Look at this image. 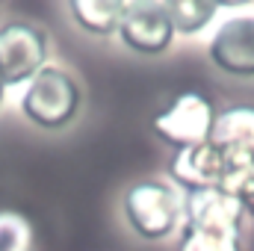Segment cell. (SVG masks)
I'll use <instances>...</instances> for the list:
<instances>
[{"label": "cell", "mask_w": 254, "mask_h": 251, "mask_svg": "<svg viewBox=\"0 0 254 251\" xmlns=\"http://www.w3.org/2000/svg\"><path fill=\"white\" fill-rule=\"evenodd\" d=\"M122 210L130 231L145 243L169 240L181 225V195L169 181H136L122 198Z\"/></svg>", "instance_id": "6da1fadb"}, {"label": "cell", "mask_w": 254, "mask_h": 251, "mask_svg": "<svg viewBox=\"0 0 254 251\" xmlns=\"http://www.w3.org/2000/svg\"><path fill=\"white\" fill-rule=\"evenodd\" d=\"M216 116H219V110L204 92L187 89V92H178L163 110L154 113L151 130L172 151H184V148L210 142Z\"/></svg>", "instance_id": "7a4b0ae2"}, {"label": "cell", "mask_w": 254, "mask_h": 251, "mask_svg": "<svg viewBox=\"0 0 254 251\" xmlns=\"http://www.w3.org/2000/svg\"><path fill=\"white\" fill-rule=\"evenodd\" d=\"M80 101H83V95H80L77 80L63 68L45 65L30 80V86L21 98V110L33 125L45 127V130H60L74 122Z\"/></svg>", "instance_id": "3957f363"}, {"label": "cell", "mask_w": 254, "mask_h": 251, "mask_svg": "<svg viewBox=\"0 0 254 251\" xmlns=\"http://www.w3.org/2000/svg\"><path fill=\"white\" fill-rule=\"evenodd\" d=\"M48 63V33L27 21L0 27V80L3 86L30 83Z\"/></svg>", "instance_id": "277c9868"}, {"label": "cell", "mask_w": 254, "mask_h": 251, "mask_svg": "<svg viewBox=\"0 0 254 251\" xmlns=\"http://www.w3.org/2000/svg\"><path fill=\"white\" fill-rule=\"evenodd\" d=\"M181 219H184V228H192V231L240 237L246 213L231 192H225L222 187H207L181 195Z\"/></svg>", "instance_id": "5b68a950"}, {"label": "cell", "mask_w": 254, "mask_h": 251, "mask_svg": "<svg viewBox=\"0 0 254 251\" xmlns=\"http://www.w3.org/2000/svg\"><path fill=\"white\" fill-rule=\"evenodd\" d=\"M119 39L127 51L139 57H160L172 48L175 27L169 18L166 3H127L122 24H119Z\"/></svg>", "instance_id": "8992f818"}, {"label": "cell", "mask_w": 254, "mask_h": 251, "mask_svg": "<svg viewBox=\"0 0 254 251\" xmlns=\"http://www.w3.org/2000/svg\"><path fill=\"white\" fill-rule=\"evenodd\" d=\"M210 145L225 160V175L254 172V104H234L219 110Z\"/></svg>", "instance_id": "52a82bcc"}, {"label": "cell", "mask_w": 254, "mask_h": 251, "mask_svg": "<svg viewBox=\"0 0 254 251\" xmlns=\"http://www.w3.org/2000/svg\"><path fill=\"white\" fill-rule=\"evenodd\" d=\"M207 57L222 74L237 80L254 77V15H231L207 45Z\"/></svg>", "instance_id": "ba28073f"}, {"label": "cell", "mask_w": 254, "mask_h": 251, "mask_svg": "<svg viewBox=\"0 0 254 251\" xmlns=\"http://www.w3.org/2000/svg\"><path fill=\"white\" fill-rule=\"evenodd\" d=\"M169 178L184 192L222 187V181H225V160H222V154L210 142L195 145V148H184V151L172 154V160H169Z\"/></svg>", "instance_id": "9c48e42d"}, {"label": "cell", "mask_w": 254, "mask_h": 251, "mask_svg": "<svg viewBox=\"0 0 254 251\" xmlns=\"http://www.w3.org/2000/svg\"><path fill=\"white\" fill-rule=\"evenodd\" d=\"M68 9L74 15V24L86 30L89 36H113L119 33L127 3L122 0H71Z\"/></svg>", "instance_id": "30bf717a"}, {"label": "cell", "mask_w": 254, "mask_h": 251, "mask_svg": "<svg viewBox=\"0 0 254 251\" xmlns=\"http://www.w3.org/2000/svg\"><path fill=\"white\" fill-rule=\"evenodd\" d=\"M169 6V18L175 33L181 36H195L204 27H210V21L219 12V3H207V0H172Z\"/></svg>", "instance_id": "8fae6325"}, {"label": "cell", "mask_w": 254, "mask_h": 251, "mask_svg": "<svg viewBox=\"0 0 254 251\" xmlns=\"http://www.w3.org/2000/svg\"><path fill=\"white\" fill-rule=\"evenodd\" d=\"M178 251H243L240 237H225V234H204V231H192L184 228Z\"/></svg>", "instance_id": "7c38bea8"}, {"label": "cell", "mask_w": 254, "mask_h": 251, "mask_svg": "<svg viewBox=\"0 0 254 251\" xmlns=\"http://www.w3.org/2000/svg\"><path fill=\"white\" fill-rule=\"evenodd\" d=\"M30 246V225L18 216L3 210L0 213V251H27Z\"/></svg>", "instance_id": "4fadbf2b"}, {"label": "cell", "mask_w": 254, "mask_h": 251, "mask_svg": "<svg viewBox=\"0 0 254 251\" xmlns=\"http://www.w3.org/2000/svg\"><path fill=\"white\" fill-rule=\"evenodd\" d=\"M222 189L231 192V195L237 198V204L243 207V213L254 219V172H234V175H225Z\"/></svg>", "instance_id": "5bb4252c"}, {"label": "cell", "mask_w": 254, "mask_h": 251, "mask_svg": "<svg viewBox=\"0 0 254 251\" xmlns=\"http://www.w3.org/2000/svg\"><path fill=\"white\" fill-rule=\"evenodd\" d=\"M3 92H6V86H3V80H0V104H3Z\"/></svg>", "instance_id": "9a60e30c"}]
</instances>
